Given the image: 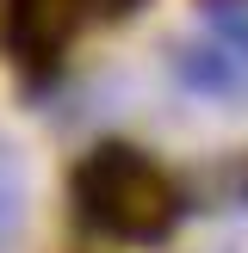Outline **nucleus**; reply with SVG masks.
Here are the masks:
<instances>
[{
	"label": "nucleus",
	"mask_w": 248,
	"mask_h": 253,
	"mask_svg": "<svg viewBox=\"0 0 248 253\" xmlns=\"http://www.w3.org/2000/svg\"><path fill=\"white\" fill-rule=\"evenodd\" d=\"M19 222H25V173L0 142V253L19 241Z\"/></svg>",
	"instance_id": "obj_2"
},
{
	"label": "nucleus",
	"mask_w": 248,
	"mask_h": 253,
	"mask_svg": "<svg viewBox=\"0 0 248 253\" xmlns=\"http://www.w3.org/2000/svg\"><path fill=\"white\" fill-rule=\"evenodd\" d=\"M205 37L174 49L180 86L217 99V105H248V0H198Z\"/></svg>",
	"instance_id": "obj_1"
}]
</instances>
